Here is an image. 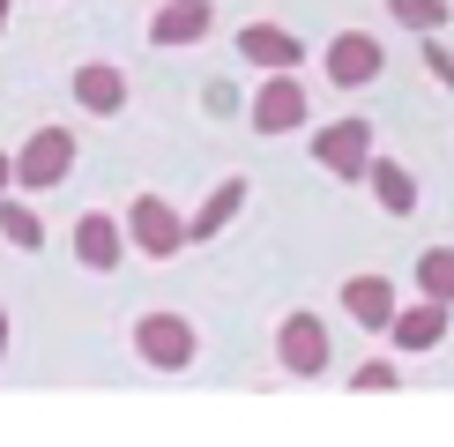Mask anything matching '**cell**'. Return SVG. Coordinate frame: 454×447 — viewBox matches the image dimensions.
<instances>
[{
	"label": "cell",
	"instance_id": "obj_1",
	"mask_svg": "<svg viewBox=\"0 0 454 447\" xmlns=\"http://www.w3.org/2000/svg\"><path fill=\"white\" fill-rule=\"evenodd\" d=\"M135 358L157 365V372H186L201 358V335H194L186 313H142L135 321Z\"/></svg>",
	"mask_w": 454,
	"mask_h": 447
},
{
	"label": "cell",
	"instance_id": "obj_2",
	"mask_svg": "<svg viewBox=\"0 0 454 447\" xmlns=\"http://www.w3.org/2000/svg\"><path fill=\"white\" fill-rule=\"evenodd\" d=\"M328 358H335L328 321H320V313H283V328H276V365L291 372V380H320Z\"/></svg>",
	"mask_w": 454,
	"mask_h": 447
},
{
	"label": "cell",
	"instance_id": "obj_3",
	"mask_svg": "<svg viewBox=\"0 0 454 447\" xmlns=\"http://www.w3.org/2000/svg\"><path fill=\"white\" fill-rule=\"evenodd\" d=\"M127 247L149 254V261H172L186 247V216L164 194H135V201H127Z\"/></svg>",
	"mask_w": 454,
	"mask_h": 447
},
{
	"label": "cell",
	"instance_id": "obj_4",
	"mask_svg": "<svg viewBox=\"0 0 454 447\" xmlns=\"http://www.w3.org/2000/svg\"><path fill=\"white\" fill-rule=\"evenodd\" d=\"M380 67H387V45H380L372 30H343V37H328V52H320V74H328L335 90L380 82Z\"/></svg>",
	"mask_w": 454,
	"mask_h": 447
},
{
	"label": "cell",
	"instance_id": "obj_5",
	"mask_svg": "<svg viewBox=\"0 0 454 447\" xmlns=\"http://www.w3.org/2000/svg\"><path fill=\"white\" fill-rule=\"evenodd\" d=\"M313 164L328 179H365L372 172V127L365 120H328L313 135Z\"/></svg>",
	"mask_w": 454,
	"mask_h": 447
},
{
	"label": "cell",
	"instance_id": "obj_6",
	"mask_svg": "<svg viewBox=\"0 0 454 447\" xmlns=\"http://www.w3.org/2000/svg\"><path fill=\"white\" fill-rule=\"evenodd\" d=\"M246 120H254V135H298V127L313 120V98L298 74H269L261 82V98L246 105Z\"/></svg>",
	"mask_w": 454,
	"mask_h": 447
},
{
	"label": "cell",
	"instance_id": "obj_7",
	"mask_svg": "<svg viewBox=\"0 0 454 447\" xmlns=\"http://www.w3.org/2000/svg\"><path fill=\"white\" fill-rule=\"evenodd\" d=\"M74 172V135L67 127H37V135L15 149V186H60Z\"/></svg>",
	"mask_w": 454,
	"mask_h": 447
},
{
	"label": "cell",
	"instance_id": "obj_8",
	"mask_svg": "<svg viewBox=\"0 0 454 447\" xmlns=\"http://www.w3.org/2000/svg\"><path fill=\"white\" fill-rule=\"evenodd\" d=\"M74 261L90 276H112L127 261V224L120 216H74Z\"/></svg>",
	"mask_w": 454,
	"mask_h": 447
},
{
	"label": "cell",
	"instance_id": "obj_9",
	"mask_svg": "<svg viewBox=\"0 0 454 447\" xmlns=\"http://www.w3.org/2000/svg\"><path fill=\"white\" fill-rule=\"evenodd\" d=\"M239 52H246L261 74H298V60H306V37H291L283 23H246V30H239Z\"/></svg>",
	"mask_w": 454,
	"mask_h": 447
},
{
	"label": "cell",
	"instance_id": "obj_10",
	"mask_svg": "<svg viewBox=\"0 0 454 447\" xmlns=\"http://www.w3.org/2000/svg\"><path fill=\"white\" fill-rule=\"evenodd\" d=\"M343 313H350L357 328L387 335V328H395V313H403V298H395L387 276H350V284H343Z\"/></svg>",
	"mask_w": 454,
	"mask_h": 447
},
{
	"label": "cell",
	"instance_id": "obj_11",
	"mask_svg": "<svg viewBox=\"0 0 454 447\" xmlns=\"http://www.w3.org/2000/svg\"><path fill=\"white\" fill-rule=\"evenodd\" d=\"M387 343H395V350H410V358L440 350V343H447V306H440V298H418V306H403V313H395V328H387Z\"/></svg>",
	"mask_w": 454,
	"mask_h": 447
},
{
	"label": "cell",
	"instance_id": "obj_12",
	"mask_svg": "<svg viewBox=\"0 0 454 447\" xmlns=\"http://www.w3.org/2000/svg\"><path fill=\"white\" fill-rule=\"evenodd\" d=\"M209 23H216L209 0H164L149 15V45H194V37H209Z\"/></svg>",
	"mask_w": 454,
	"mask_h": 447
},
{
	"label": "cell",
	"instance_id": "obj_13",
	"mask_svg": "<svg viewBox=\"0 0 454 447\" xmlns=\"http://www.w3.org/2000/svg\"><path fill=\"white\" fill-rule=\"evenodd\" d=\"M74 105H82L90 120H112V112L127 105V74H120V67H105V60L74 67Z\"/></svg>",
	"mask_w": 454,
	"mask_h": 447
},
{
	"label": "cell",
	"instance_id": "obj_14",
	"mask_svg": "<svg viewBox=\"0 0 454 447\" xmlns=\"http://www.w3.org/2000/svg\"><path fill=\"white\" fill-rule=\"evenodd\" d=\"M365 186H372V201H380L387 216H418V179H410V172H403L395 157H372Z\"/></svg>",
	"mask_w": 454,
	"mask_h": 447
},
{
	"label": "cell",
	"instance_id": "obj_15",
	"mask_svg": "<svg viewBox=\"0 0 454 447\" xmlns=\"http://www.w3.org/2000/svg\"><path fill=\"white\" fill-rule=\"evenodd\" d=\"M239 209H246V179H223L216 194L201 201L194 216H186V239H216V231H223V224H231Z\"/></svg>",
	"mask_w": 454,
	"mask_h": 447
},
{
	"label": "cell",
	"instance_id": "obj_16",
	"mask_svg": "<svg viewBox=\"0 0 454 447\" xmlns=\"http://www.w3.org/2000/svg\"><path fill=\"white\" fill-rule=\"evenodd\" d=\"M0 239L23 247V254L45 247V224H37V209H23V194H0Z\"/></svg>",
	"mask_w": 454,
	"mask_h": 447
},
{
	"label": "cell",
	"instance_id": "obj_17",
	"mask_svg": "<svg viewBox=\"0 0 454 447\" xmlns=\"http://www.w3.org/2000/svg\"><path fill=\"white\" fill-rule=\"evenodd\" d=\"M418 298L454 306V247H425V254H418Z\"/></svg>",
	"mask_w": 454,
	"mask_h": 447
},
{
	"label": "cell",
	"instance_id": "obj_18",
	"mask_svg": "<svg viewBox=\"0 0 454 447\" xmlns=\"http://www.w3.org/2000/svg\"><path fill=\"white\" fill-rule=\"evenodd\" d=\"M387 15L403 30H418V37H440L447 30V0H387Z\"/></svg>",
	"mask_w": 454,
	"mask_h": 447
},
{
	"label": "cell",
	"instance_id": "obj_19",
	"mask_svg": "<svg viewBox=\"0 0 454 447\" xmlns=\"http://www.w3.org/2000/svg\"><path fill=\"white\" fill-rule=\"evenodd\" d=\"M395 380H403V372H395L387 358H365V365H357V372H350V388H357V396H387V388H395Z\"/></svg>",
	"mask_w": 454,
	"mask_h": 447
},
{
	"label": "cell",
	"instance_id": "obj_20",
	"mask_svg": "<svg viewBox=\"0 0 454 447\" xmlns=\"http://www.w3.org/2000/svg\"><path fill=\"white\" fill-rule=\"evenodd\" d=\"M425 67L440 74V82L454 90V52H447V37H425Z\"/></svg>",
	"mask_w": 454,
	"mask_h": 447
},
{
	"label": "cell",
	"instance_id": "obj_21",
	"mask_svg": "<svg viewBox=\"0 0 454 447\" xmlns=\"http://www.w3.org/2000/svg\"><path fill=\"white\" fill-rule=\"evenodd\" d=\"M8 186H15V157H8V149H0V194H8Z\"/></svg>",
	"mask_w": 454,
	"mask_h": 447
},
{
	"label": "cell",
	"instance_id": "obj_22",
	"mask_svg": "<svg viewBox=\"0 0 454 447\" xmlns=\"http://www.w3.org/2000/svg\"><path fill=\"white\" fill-rule=\"evenodd\" d=\"M0 350H8V313H0Z\"/></svg>",
	"mask_w": 454,
	"mask_h": 447
},
{
	"label": "cell",
	"instance_id": "obj_23",
	"mask_svg": "<svg viewBox=\"0 0 454 447\" xmlns=\"http://www.w3.org/2000/svg\"><path fill=\"white\" fill-rule=\"evenodd\" d=\"M0 23H8V0H0Z\"/></svg>",
	"mask_w": 454,
	"mask_h": 447
}]
</instances>
